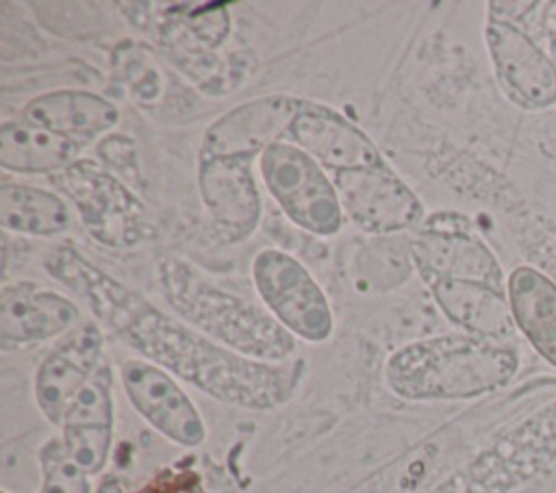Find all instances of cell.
I'll list each match as a JSON object with an SVG mask.
<instances>
[{"label":"cell","instance_id":"obj_20","mask_svg":"<svg viewBox=\"0 0 556 493\" xmlns=\"http://www.w3.org/2000/svg\"><path fill=\"white\" fill-rule=\"evenodd\" d=\"M0 224L7 232L52 237L72 226V213L65 198L50 189L26 182H4L0 187Z\"/></svg>","mask_w":556,"mask_h":493},{"label":"cell","instance_id":"obj_7","mask_svg":"<svg viewBox=\"0 0 556 493\" xmlns=\"http://www.w3.org/2000/svg\"><path fill=\"white\" fill-rule=\"evenodd\" d=\"M408 243L415 271L424 282L447 278L506 289L508 274L473 222L460 213L426 215L421 226L410 232Z\"/></svg>","mask_w":556,"mask_h":493},{"label":"cell","instance_id":"obj_8","mask_svg":"<svg viewBox=\"0 0 556 493\" xmlns=\"http://www.w3.org/2000/svg\"><path fill=\"white\" fill-rule=\"evenodd\" d=\"M343 215L371 237L413 232L426 219L419 195L387 163L330 174Z\"/></svg>","mask_w":556,"mask_h":493},{"label":"cell","instance_id":"obj_6","mask_svg":"<svg viewBox=\"0 0 556 493\" xmlns=\"http://www.w3.org/2000/svg\"><path fill=\"white\" fill-rule=\"evenodd\" d=\"M252 282L265 311L295 339L324 343L334 332L328 295L289 252L265 248L252 258Z\"/></svg>","mask_w":556,"mask_h":493},{"label":"cell","instance_id":"obj_5","mask_svg":"<svg viewBox=\"0 0 556 493\" xmlns=\"http://www.w3.org/2000/svg\"><path fill=\"white\" fill-rule=\"evenodd\" d=\"M263 187L291 224L315 237H332L343 226V208L332 176L302 148L282 139L258 159Z\"/></svg>","mask_w":556,"mask_h":493},{"label":"cell","instance_id":"obj_1","mask_svg":"<svg viewBox=\"0 0 556 493\" xmlns=\"http://www.w3.org/2000/svg\"><path fill=\"white\" fill-rule=\"evenodd\" d=\"M43 269L72 289L93 317L141 358L222 404L274 410L287 404L302 384L306 374L302 358L263 363L241 356L165 313L74 245L50 248L43 254Z\"/></svg>","mask_w":556,"mask_h":493},{"label":"cell","instance_id":"obj_14","mask_svg":"<svg viewBox=\"0 0 556 493\" xmlns=\"http://www.w3.org/2000/svg\"><path fill=\"white\" fill-rule=\"evenodd\" d=\"M80 321L76 302L59 291L30 280L4 282L0 289V347L4 352L56 341Z\"/></svg>","mask_w":556,"mask_h":493},{"label":"cell","instance_id":"obj_3","mask_svg":"<svg viewBox=\"0 0 556 493\" xmlns=\"http://www.w3.org/2000/svg\"><path fill=\"white\" fill-rule=\"evenodd\" d=\"M159 282L174 313L219 345L263 363L295 358V337L265 306L222 289L193 263L172 254L163 256Z\"/></svg>","mask_w":556,"mask_h":493},{"label":"cell","instance_id":"obj_22","mask_svg":"<svg viewBox=\"0 0 556 493\" xmlns=\"http://www.w3.org/2000/svg\"><path fill=\"white\" fill-rule=\"evenodd\" d=\"M41 482L37 493H91V476L70 456L63 439L50 437L39 447Z\"/></svg>","mask_w":556,"mask_h":493},{"label":"cell","instance_id":"obj_2","mask_svg":"<svg viewBox=\"0 0 556 493\" xmlns=\"http://www.w3.org/2000/svg\"><path fill=\"white\" fill-rule=\"evenodd\" d=\"M519 365V352L510 343L447 332L393 350L382 378L387 389L406 402H465L504 389Z\"/></svg>","mask_w":556,"mask_h":493},{"label":"cell","instance_id":"obj_13","mask_svg":"<svg viewBox=\"0 0 556 493\" xmlns=\"http://www.w3.org/2000/svg\"><path fill=\"white\" fill-rule=\"evenodd\" d=\"M328 174L387 165L374 139L341 111L304 100L285 135Z\"/></svg>","mask_w":556,"mask_h":493},{"label":"cell","instance_id":"obj_18","mask_svg":"<svg viewBox=\"0 0 556 493\" xmlns=\"http://www.w3.org/2000/svg\"><path fill=\"white\" fill-rule=\"evenodd\" d=\"M506 298L517 332L556 369V282L532 265L506 276Z\"/></svg>","mask_w":556,"mask_h":493},{"label":"cell","instance_id":"obj_19","mask_svg":"<svg viewBox=\"0 0 556 493\" xmlns=\"http://www.w3.org/2000/svg\"><path fill=\"white\" fill-rule=\"evenodd\" d=\"M80 148L76 141L24 119H4L0 126V167L11 174L56 176L78 161Z\"/></svg>","mask_w":556,"mask_h":493},{"label":"cell","instance_id":"obj_23","mask_svg":"<svg viewBox=\"0 0 556 493\" xmlns=\"http://www.w3.org/2000/svg\"><path fill=\"white\" fill-rule=\"evenodd\" d=\"M549 54H552V59H554V63H556V39H552V46H549Z\"/></svg>","mask_w":556,"mask_h":493},{"label":"cell","instance_id":"obj_21","mask_svg":"<svg viewBox=\"0 0 556 493\" xmlns=\"http://www.w3.org/2000/svg\"><path fill=\"white\" fill-rule=\"evenodd\" d=\"M356 276L374 291H391L415 271L408 237H374L356 254Z\"/></svg>","mask_w":556,"mask_h":493},{"label":"cell","instance_id":"obj_9","mask_svg":"<svg viewBox=\"0 0 556 493\" xmlns=\"http://www.w3.org/2000/svg\"><path fill=\"white\" fill-rule=\"evenodd\" d=\"M254 154L239 150L198 152V191L215 232L226 243L248 239L261 219L263 204L254 178Z\"/></svg>","mask_w":556,"mask_h":493},{"label":"cell","instance_id":"obj_16","mask_svg":"<svg viewBox=\"0 0 556 493\" xmlns=\"http://www.w3.org/2000/svg\"><path fill=\"white\" fill-rule=\"evenodd\" d=\"M426 287L443 317L460 332L504 343L515 334L506 289L447 278L428 280Z\"/></svg>","mask_w":556,"mask_h":493},{"label":"cell","instance_id":"obj_10","mask_svg":"<svg viewBox=\"0 0 556 493\" xmlns=\"http://www.w3.org/2000/svg\"><path fill=\"white\" fill-rule=\"evenodd\" d=\"M484 43L495 80L513 104L523 111L556 104V63L519 24L489 15Z\"/></svg>","mask_w":556,"mask_h":493},{"label":"cell","instance_id":"obj_11","mask_svg":"<svg viewBox=\"0 0 556 493\" xmlns=\"http://www.w3.org/2000/svg\"><path fill=\"white\" fill-rule=\"evenodd\" d=\"M117 376L132 410L169 443L198 447L206 441L202 413L169 371L146 358H126Z\"/></svg>","mask_w":556,"mask_h":493},{"label":"cell","instance_id":"obj_24","mask_svg":"<svg viewBox=\"0 0 556 493\" xmlns=\"http://www.w3.org/2000/svg\"><path fill=\"white\" fill-rule=\"evenodd\" d=\"M0 493H11V491H7V489H2V491H0Z\"/></svg>","mask_w":556,"mask_h":493},{"label":"cell","instance_id":"obj_17","mask_svg":"<svg viewBox=\"0 0 556 493\" xmlns=\"http://www.w3.org/2000/svg\"><path fill=\"white\" fill-rule=\"evenodd\" d=\"M22 119L85 146L117 126L119 109L93 91L54 89L28 100Z\"/></svg>","mask_w":556,"mask_h":493},{"label":"cell","instance_id":"obj_12","mask_svg":"<svg viewBox=\"0 0 556 493\" xmlns=\"http://www.w3.org/2000/svg\"><path fill=\"white\" fill-rule=\"evenodd\" d=\"M104 361V334L96 321H80L52 343L33 376L35 404L48 424L61 426L67 406Z\"/></svg>","mask_w":556,"mask_h":493},{"label":"cell","instance_id":"obj_4","mask_svg":"<svg viewBox=\"0 0 556 493\" xmlns=\"http://www.w3.org/2000/svg\"><path fill=\"white\" fill-rule=\"evenodd\" d=\"M52 180L63 198L72 202L83 228L96 243L128 250L154 235L152 215L143 200L96 161L78 159Z\"/></svg>","mask_w":556,"mask_h":493},{"label":"cell","instance_id":"obj_15","mask_svg":"<svg viewBox=\"0 0 556 493\" xmlns=\"http://www.w3.org/2000/svg\"><path fill=\"white\" fill-rule=\"evenodd\" d=\"M113 384V367L104 361L93 378L76 393L59 426V437L70 456L87 476L102 473L111 458L115 430Z\"/></svg>","mask_w":556,"mask_h":493}]
</instances>
